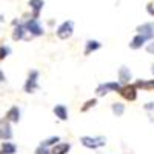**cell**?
<instances>
[{
    "label": "cell",
    "mask_w": 154,
    "mask_h": 154,
    "mask_svg": "<svg viewBox=\"0 0 154 154\" xmlns=\"http://www.w3.org/2000/svg\"><path fill=\"white\" fill-rule=\"evenodd\" d=\"M0 139H2V130H0Z\"/></svg>",
    "instance_id": "83f0119b"
},
{
    "label": "cell",
    "mask_w": 154,
    "mask_h": 154,
    "mask_svg": "<svg viewBox=\"0 0 154 154\" xmlns=\"http://www.w3.org/2000/svg\"><path fill=\"white\" fill-rule=\"evenodd\" d=\"M25 32H26V29H25L23 25H16V29L12 32V38H14V40H22L25 37Z\"/></svg>",
    "instance_id": "e0dca14e"
},
{
    "label": "cell",
    "mask_w": 154,
    "mask_h": 154,
    "mask_svg": "<svg viewBox=\"0 0 154 154\" xmlns=\"http://www.w3.org/2000/svg\"><path fill=\"white\" fill-rule=\"evenodd\" d=\"M0 130H2V139L9 140V139L12 137V131H11L9 122H6V120H2V122H0Z\"/></svg>",
    "instance_id": "30bf717a"
},
{
    "label": "cell",
    "mask_w": 154,
    "mask_h": 154,
    "mask_svg": "<svg viewBox=\"0 0 154 154\" xmlns=\"http://www.w3.org/2000/svg\"><path fill=\"white\" fill-rule=\"evenodd\" d=\"M151 71H152V74H154V65H152V69H151Z\"/></svg>",
    "instance_id": "f1b7e54d"
},
{
    "label": "cell",
    "mask_w": 154,
    "mask_h": 154,
    "mask_svg": "<svg viewBox=\"0 0 154 154\" xmlns=\"http://www.w3.org/2000/svg\"><path fill=\"white\" fill-rule=\"evenodd\" d=\"M119 93H120V96H122L123 99L130 100V102H133V100L137 99V88H136L134 85H125V86H120Z\"/></svg>",
    "instance_id": "8992f818"
},
{
    "label": "cell",
    "mask_w": 154,
    "mask_h": 154,
    "mask_svg": "<svg viewBox=\"0 0 154 154\" xmlns=\"http://www.w3.org/2000/svg\"><path fill=\"white\" fill-rule=\"evenodd\" d=\"M123 111H125V106L122 103H112V112H114V116L120 117V116L123 114Z\"/></svg>",
    "instance_id": "ffe728a7"
},
{
    "label": "cell",
    "mask_w": 154,
    "mask_h": 154,
    "mask_svg": "<svg viewBox=\"0 0 154 154\" xmlns=\"http://www.w3.org/2000/svg\"><path fill=\"white\" fill-rule=\"evenodd\" d=\"M119 89H120V85H119L117 82H108V83H100V85L97 86V89H96V94H97L99 97H102V96L108 94L109 91H119Z\"/></svg>",
    "instance_id": "3957f363"
},
{
    "label": "cell",
    "mask_w": 154,
    "mask_h": 154,
    "mask_svg": "<svg viewBox=\"0 0 154 154\" xmlns=\"http://www.w3.org/2000/svg\"><path fill=\"white\" fill-rule=\"evenodd\" d=\"M100 46H102V45H100V42H97V40H88V42H86V48H85V54H86V56L91 54L93 51H97Z\"/></svg>",
    "instance_id": "2e32d148"
},
{
    "label": "cell",
    "mask_w": 154,
    "mask_h": 154,
    "mask_svg": "<svg viewBox=\"0 0 154 154\" xmlns=\"http://www.w3.org/2000/svg\"><path fill=\"white\" fill-rule=\"evenodd\" d=\"M145 42H146V38L145 37H142L140 34H137L133 40H131V43H130V46L133 48V49H139V48H142L143 45H145Z\"/></svg>",
    "instance_id": "5bb4252c"
},
{
    "label": "cell",
    "mask_w": 154,
    "mask_h": 154,
    "mask_svg": "<svg viewBox=\"0 0 154 154\" xmlns=\"http://www.w3.org/2000/svg\"><path fill=\"white\" fill-rule=\"evenodd\" d=\"M37 79H38V72L37 71H31L29 75H28V80L25 83V93H34L35 89H38V83H37Z\"/></svg>",
    "instance_id": "5b68a950"
},
{
    "label": "cell",
    "mask_w": 154,
    "mask_h": 154,
    "mask_svg": "<svg viewBox=\"0 0 154 154\" xmlns=\"http://www.w3.org/2000/svg\"><path fill=\"white\" fill-rule=\"evenodd\" d=\"M71 148V143H57L53 146V149L49 151V154H66Z\"/></svg>",
    "instance_id": "8fae6325"
},
{
    "label": "cell",
    "mask_w": 154,
    "mask_h": 154,
    "mask_svg": "<svg viewBox=\"0 0 154 154\" xmlns=\"http://www.w3.org/2000/svg\"><path fill=\"white\" fill-rule=\"evenodd\" d=\"M146 51H148L149 54H154V40H152V42H151V43L146 46Z\"/></svg>",
    "instance_id": "cb8c5ba5"
},
{
    "label": "cell",
    "mask_w": 154,
    "mask_h": 154,
    "mask_svg": "<svg viewBox=\"0 0 154 154\" xmlns=\"http://www.w3.org/2000/svg\"><path fill=\"white\" fill-rule=\"evenodd\" d=\"M6 122H12V123H17L20 120V109L19 106H12L9 108V111L6 112Z\"/></svg>",
    "instance_id": "ba28073f"
},
{
    "label": "cell",
    "mask_w": 154,
    "mask_h": 154,
    "mask_svg": "<svg viewBox=\"0 0 154 154\" xmlns=\"http://www.w3.org/2000/svg\"><path fill=\"white\" fill-rule=\"evenodd\" d=\"M57 142H60V137H49V139L43 140L40 146H43V148H48V146H51V145H57Z\"/></svg>",
    "instance_id": "d6986e66"
},
{
    "label": "cell",
    "mask_w": 154,
    "mask_h": 154,
    "mask_svg": "<svg viewBox=\"0 0 154 154\" xmlns=\"http://www.w3.org/2000/svg\"><path fill=\"white\" fill-rule=\"evenodd\" d=\"M134 86L142 89H154V80H137Z\"/></svg>",
    "instance_id": "ac0fdd59"
},
{
    "label": "cell",
    "mask_w": 154,
    "mask_h": 154,
    "mask_svg": "<svg viewBox=\"0 0 154 154\" xmlns=\"http://www.w3.org/2000/svg\"><path fill=\"white\" fill-rule=\"evenodd\" d=\"M145 109H148V111H149V109H154V102H149V103H146V105H145Z\"/></svg>",
    "instance_id": "d4e9b609"
},
{
    "label": "cell",
    "mask_w": 154,
    "mask_h": 154,
    "mask_svg": "<svg viewBox=\"0 0 154 154\" xmlns=\"http://www.w3.org/2000/svg\"><path fill=\"white\" fill-rule=\"evenodd\" d=\"M80 142L83 146L86 148H93V149H97L100 146H103L106 143V139L105 137H89V136H83L80 137Z\"/></svg>",
    "instance_id": "6da1fadb"
},
{
    "label": "cell",
    "mask_w": 154,
    "mask_h": 154,
    "mask_svg": "<svg viewBox=\"0 0 154 154\" xmlns=\"http://www.w3.org/2000/svg\"><path fill=\"white\" fill-rule=\"evenodd\" d=\"M17 151V146L11 142H3L2 145V149H0V154H16Z\"/></svg>",
    "instance_id": "9a60e30c"
},
{
    "label": "cell",
    "mask_w": 154,
    "mask_h": 154,
    "mask_svg": "<svg viewBox=\"0 0 154 154\" xmlns=\"http://www.w3.org/2000/svg\"><path fill=\"white\" fill-rule=\"evenodd\" d=\"M25 26V29H26L28 32H31L32 35H42L45 31H43V28H42V25H40V22H38V19H31V20H28L26 23L23 25Z\"/></svg>",
    "instance_id": "7a4b0ae2"
},
{
    "label": "cell",
    "mask_w": 154,
    "mask_h": 154,
    "mask_svg": "<svg viewBox=\"0 0 154 154\" xmlns=\"http://www.w3.org/2000/svg\"><path fill=\"white\" fill-rule=\"evenodd\" d=\"M72 29H74V23L71 20L69 22H63L57 28V37L62 38V40H65V38L72 35Z\"/></svg>",
    "instance_id": "277c9868"
},
{
    "label": "cell",
    "mask_w": 154,
    "mask_h": 154,
    "mask_svg": "<svg viewBox=\"0 0 154 154\" xmlns=\"http://www.w3.org/2000/svg\"><path fill=\"white\" fill-rule=\"evenodd\" d=\"M3 80H5V75H3V72H2V71H0V83H2Z\"/></svg>",
    "instance_id": "4316f807"
},
{
    "label": "cell",
    "mask_w": 154,
    "mask_h": 154,
    "mask_svg": "<svg viewBox=\"0 0 154 154\" xmlns=\"http://www.w3.org/2000/svg\"><path fill=\"white\" fill-rule=\"evenodd\" d=\"M96 103H97V100H96V99H91V100H88L86 103H85V105L82 106V111H83V112H85V111H88L89 108H91V106H94Z\"/></svg>",
    "instance_id": "7402d4cb"
},
{
    "label": "cell",
    "mask_w": 154,
    "mask_h": 154,
    "mask_svg": "<svg viewBox=\"0 0 154 154\" xmlns=\"http://www.w3.org/2000/svg\"><path fill=\"white\" fill-rule=\"evenodd\" d=\"M148 12H149L151 16H154V5H152V3L148 5Z\"/></svg>",
    "instance_id": "484cf974"
},
{
    "label": "cell",
    "mask_w": 154,
    "mask_h": 154,
    "mask_svg": "<svg viewBox=\"0 0 154 154\" xmlns=\"http://www.w3.org/2000/svg\"><path fill=\"white\" fill-rule=\"evenodd\" d=\"M35 154H49V151H48V148H43V146H38V148L35 149Z\"/></svg>",
    "instance_id": "603a6c76"
},
{
    "label": "cell",
    "mask_w": 154,
    "mask_h": 154,
    "mask_svg": "<svg viewBox=\"0 0 154 154\" xmlns=\"http://www.w3.org/2000/svg\"><path fill=\"white\" fill-rule=\"evenodd\" d=\"M131 77H133V74H131L130 68L122 66V68L119 69V82H120V83L128 85V83H130V80H131Z\"/></svg>",
    "instance_id": "9c48e42d"
},
{
    "label": "cell",
    "mask_w": 154,
    "mask_h": 154,
    "mask_svg": "<svg viewBox=\"0 0 154 154\" xmlns=\"http://www.w3.org/2000/svg\"><path fill=\"white\" fill-rule=\"evenodd\" d=\"M11 54V48L3 45V46H0V60H3L5 57H8Z\"/></svg>",
    "instance_id": "44dd1931"
},
{
    "label": "cell",
    "mask_w": 154,
    "mask_h": 154,
    "mask_svg": "<svg viewBox=\"0 0 154 154\" xmlns=\"http://www.w3.org/2000/svg\"><path fill=\"white\" fill-rule=\"evenodd\" d=\"M137 34H140L142 37H145L146 40L148 38H154V23H143L137 26Z\"/></svg>",
    "instance_id": "52a82bcc"
},
{
    "label": "cell",
    "mask_w": 154,
    "mask_h": 154,
    "mask_svg": "<svg viewBox=\"0 0 154 154\" xmlns=\"http://www.w3.org/2000/svg\"><path fill=\"white\" fill-rule=\"evenodd\" d=\"M29 6L34 11V19H38V12L45 6V2L43 0H29Z\"/></svg>",
    "instance_id": "7c38bea8"
},
{
    "label": "cell",
    "mask_w": 154,
    "mask_h": 154,
    "mask_svg": "<svg viewBox=\"0 0 154 154\" xmlns=\"http://www.w3.org/2000/svg\"><path fill=\"white\" fill-rule=\"evenodd\" d=\"M54 114L56 117H59L60 120H66L68 119V109L65 105H56L54 106Z\"/></svg>",
    "instance_id": "4fadbf2b"
}]
</instances>
